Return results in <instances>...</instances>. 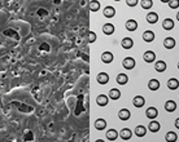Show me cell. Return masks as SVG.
Wrapping results in <instances>:
<instances>
[{"label": "cell", "instance_id": "obj_4", "mask_svg": "<svg viewBox=\"0 0 179 142\" xmlns=\"http://www.w3.org/2000/svg\"><path fill=\"white\" fill-rule=\"evenodd\" d=\"M121 45H122L123 49H131L132 45H134V41H132L131 38H125V39H122V41H121Z\"/></svg>", "mask_w": 179, "mask_h": 142}, {"label": "cell", "instance_id": "obj_14", "mask_svg": "<svg viewBox=\"0 0 179 142\" xmlns=\"http://www.w3.org/2000/svg\"><path fill=\"white\" fill-rule=\"evenodd\" d=\"M132 104H134L135 107H143L144 104H145V101H144V98L142 96H136V97H134Z\"/></svg>", "mask_w": 179, "mask_h": 142}, {"label": "cell", "instance_id": "obj_17", "mask_svg": "<svg viewBox=\"0 0 179 142\" xmlns=\"http://www.w3.org/2000/svg\"><path fill=\"white\" fill-rule=\"evenodd\" d=\"M145 18H147L148 23H156L158 21V14L154 13V12H151V13H148V16Z\"/></svg>", "mask_w": 179, "mask_h": 142}, {"label": "cell", "instance_id": "obj_28", "mask_svg": "<svg viewBox=\"0 0 179 142\" xmlns=\"http://www.w3.org/2000/svg\"><path fill=\"white\" fill-rule=\"evenodd\" d=\"M117 137H118V133H117L116 129H109L107 132V138L110 140V141H114L117 140Z\"/></svg>", "mask_w": 179, "mask_h": 142}, {"label": "cell", "instance_id": "obj_23", "mask_svg": "<svg viewBox=\"0 0 179 142\" xmlns=\"http://www.w3.org/2000/svg\"><path fill=\"white\" fill-rule=\"evenodd\" d=\"M95 128L99 129V131H103V129L107 128V121H105L104 119H97L95 121Z\"/></svg>", "mask_w": 179, "mask_h": 142}, {"label": "cell", "instance_id": "obj_22", "mask_svg": "<svg viewBox=\"0 0 179 142\" xmlns=\"http://www.w3.org/2000/svg\"><path fill=\"white\" fill-rule=\"evenodd\" d=\"M154 69H156V71H158V72H163V71L166 70V62L157 61L154 65Z\"/></svg>", "mask_w": 179, "mask_h": 142}, {"label": "cell", "instance_id": "obj_30", "mask_svg": "<svg viewBox=\"0 0 179 142\" xmlns=\"http://www.w3.org/2000/svg\"><path fill=\"white\" fill-rule=\"evenodd\" d=\"M88 7H90V9H91L92 12H97V10H99V8H100V3L99 1H91Z\"/></svg>", "mask_w": 179, "mask_h": 142}, {"label": "cell", "instance_id": "obj_24", "mask_svg": "<svg viewBox=\"0 0 179 142\" xmlns=\"http://www.w3.org/2000/svg\"><path fill=\"white\" fill-rule=\"evenodd\" d=\"M119 97H121V92L118 89L112 88L110 90H109V98H112V100H118Z\"/></svg>", "mask_w": 179, "mask_h": 142}, {"label": "cell", "instance_id": "obj_9", "mask_svg": "<svg viewBox=\"0 0 179 142\" xmlns=\"http://www.w3.org/2000/svg\"><path fill=\"white\" fill-rule=\"evenodd\" d=\"M143 39H144V41H147V43L153 41V39H154V34H153V31H151V30L144 31V33H143Z\"/></svg>", "mask_w": 179, "mask_h": 142}, {"label": "cell", "instance_id": "obj_29", "mask_svg": "<svg viewBox=\"0 0 179 142\" xmlns=\"http://www.w3.org/2000/svg\"><path fill=\"white\" fill-rule=\"evenodd\" d=\"M140 5H142L143 9H149V8H152V5H153V1H152V0H142Z\"/></svg>", "mask_w": 179, "mask_h": 142}, {"label": "cell", "instance_id": "obj_1", "mask_svg": "<svg viewBox=\"0 0 179 142\" xmlns=\"http://www.w3.org/2000/svg\"><path fill=\"white\" fill-rule=\"evenodd\" d=\"M122 66L126 70H131V69H134L135 67V60L134 58H131V57H126L125 60L122 61Z\"/></svg>", "mask_w": 179, "mask_h": 142}, {"label": "cell", "instance_id": "obj_20", "mask_svg": "<svg viewBox=\"0 0 179 142\" xmlns=\"http://www.w3.org/2000/svg\"><path fill=\"white\" fill-rule=\"evenodd\" d=\"M103 31H104V34H107V35H112L114 33V26H113L112 23H105L103 26Z\"/></svg>", "mask_w": 179, "mask_h": 142}, {"label": "cell", "instance_id": "obj_11", "mask_svg": "<svg viewBox=\"0 0 179 142\" xmlns=\"http://www.w3.org/2000/svg\"><path fill=\"white\" fill-rule=\"evenodd\" d=\"M162 27L165 30H173L174 29V21L170 18H166L162 21Z\"/></svg>", "mask_w": 179, "mask_h": 142}, {"label": "cell", "instance_id": "obj_2", "mask_svg": "<svg viewBox=\"0 0 179 142\" xmlns=\"http://www.w3.org/2000/svg\"><path fill=\"white\" fill-rule=\"evenodd\" d=\"M143 60L148 62V64H151V62H153L156 60V54L154 52H152V50H147L145 53L143 54Z\"/></svg>", "mask_w": 179, "mask_h": 142}, {"label": "cell", "instance_id": "obj_31", "mask_svg": "<svg viewBox=\"0 0 179 142\" xmlns=\"http://www.w3.org/2000/svg\"><path fill=\"white\" fill-rule=\"evenodd\" d=\"M169 7L171 9H175V8L179 7V0H169Z\"/></svg>", "mask_w": 179, "mask_h": 142}, {"label": "cell", "instance_id": "obj_6", "mask_svg": "<svg viewBox=\"0 0 179 142\" xmlns=\"http://www.w3.org/2000/svg\"><path fill=\"white\" fill-rule=\"evenodd\" d=\"M167 87H169V89H171V90L178 89L179 88V80L175 78L169 79V80H167Z\"/></svg>", "mask_w": 179, "mask_h": 142}, {"label": "cell", "instance_id": "obj_36", "mask_svg": "<svg viewBox=\"0 0 179 142\" xmlns=\"http://www.w3.org/2000/svg\"><path fill=\"white\" fill-rule=\"evenodd\" d=\"M95 142H104L103 140H97V141H95Z\"/></svg>", "mask_w": 179, "mask_h": 142}, {"label": "cell", "instance_id": "obj_21", "mask_svg": "<svg viewBox=\"0 0 179 142\" xmlns=\"http://www.w3.org/2000/svg\"><path fill=\"white\" fill-rule=\"evenodd\" d=\"M148 88L151 90H157L160 88V81L157 79H152V80H149V83H148Z\"/></svg>", "mask_w": 179, "mask_h": 142}, {"label": "cell", "instance_id": "obj_34", "mask_svg": "<svg viewBox=\"0 0 179 142\" xmlns=\"http://www.w3.org/2000/svg\"><path fill=\"white\" fill-rule=\"evenodd\" d=\"M175 127H177V128L179 129V118H178L177 120H175Z\"/></svg>", "mask_w": 179, "mask_h": 142}, {"label": "cell", "instance_id": "obj_32", "mask_svg": "<svg viewBox=\"0 0 179 142\" xmlns=\"http://www.w3.org/2000/svg\"><path fill=\"white\" fill-rule=\"evenodd\" d=\"M95 40H96V34L91 31V33L88 34V41H90V43H93Z\"/></svg>", "mask_w": 179, "mask_h": 142}, {"label": "cell", "instance_id": "obj_37", "mask_svg": "<svg viewBox=\"0 0 179 142\" xmlns=\"http://www.w3.org/2000/svg\"><path fill=\"white\" fill-rule=\"evenodd\" d=\"M178 69H179V62H178Z\"/></svg>", "mask_w": 179, "mask_h": 142}, {"label": "cell", "instance_id": "obj_18", "mask_svg": "<svg viewBox=\"0 0 179 142\" xmlns=\"http://www.w3.org/2000/svg\"><path fill=\"white\" fill-rule=\"evenodd\" d=\"M117 83H118V84H121V85H125L126 84V83L128 81V78H127V75L126 74H118L117 75Z\"/></svg>", "mask_w": 179, "mask_h": 142}, {"label": "cell", "instance_id": "obj_15", "mask_svg": "<svg viewBox=\"0 0 179 142\" xmlns=\"http://www.w3.org/2000/svg\"><path fill=\"white\" fill-rule=\"evenodd\" d=\"M163 47H165L166 49H173L175 47V40L173 38H166L165 40H163Z\"/></svg>", "mask_w": 179, "mask_h": 142}, {"label": "cell", "instance_id": "obj_26", "mask_svg": "<svg viewBox=\"0 0 179 142\" xmlns=\"http://www.w3.org/2000/svg\"><path fill=\"white\" fill-rule=\"evenodd\" d=\"M160 128H161V125H160L158 121H151L149 125H148V129L151 132H158Z\"/></svg>", "mask_w": 179, "mask_h": 142}, {"label": "cell", "instance_id": "obj_13", "mask_svg": "<svg viewBox=\"0 0 179 142\" xmlns=\"http://www.w3.org/2000/svg\"><path fill=\"white\" fill-rule=\"evenodd\" d=\"M101 61H103L104 64H110L113 61V54L110 52H104L101 54Z\"/></svg>", "mask_w": 179, "mask_h": 142}, {"label": "cell", "instance_id": "obj_19", "mask_svg": "<svg viewBox=\"0 0 179 142\" xmlns=\"http://www.w3.org/2000/svg\"><path fill=\"white\" fill-rule=\"evenodd\" d=\"M103 13H104V16H105L107 18H112L113 16L116 14V9H114L113 7H107V8L104 9Z\"/></svg>", "mask_w": 179, "mask_h": 142}, {"label": "cell", "instance_id": "obj_35", "mask_svg": "<svg viewBox=\"0 0 179 142\" xmlns=\"http://www.w3.org/2000/svg\"><path fill=\"white\" fill-rule=\"evenodd\" d=\"M177 19H178V21H179V12H178V13H177Z\"/></svg>", "mask_w": 179, "mask_h": 142}, {"label": "cell", "instance_id": "obj_10", "mask_svg": "<svg viewBox=\"0 0 179 142\" xmlns=\"http://www.w3.org/2000/svg\"><path fill=\"white\" fill-rule=\"evenodd\" d=\"M175 109H177V104H175L174 101H171V100L166 101V104H165V110H166L167 112H173V111H175Z\"/></svg>", "mask_w": 179, "mask_h": 142}, {"label": "cell", "instance_id": "obj_5", "mask_svg": "<svg viewBox=\"0 0 179 142\" xmlns=\"http://www.w3.org/2000/svg\"><path fill=\"white\" fill-rule=\"evenodd\" d=\"M96 80L99 84H107V83L109 81V75L107 72H100L99 75H97Z\"/></svg>", "mask_w": 179, "mask_h": 142}, {"label": "cell", "instance_id": "obj_8", "mask_svg": "<svg viewBox=\"0 0 179 142\" xmlns=\"http://www.w3.org/2000/svg\"><path fill=\"white\" fill-rule=\"evenodd\" d=\"M131 136H132V132H131L128 128H123L122 131L119 132V137H121L122 140H130Z\"/></svg>", "mask_w": 179, "mask_h": 142}, {"label": "cell", "instance_id": "obj_16", "mask_svg": "<svg viewBox=\"0 0 179 142\" xmlns=\"http://www.w3.org/2000/svg\"><path fill=\"white\" fill-rule=\"evenodd\" d=\"M96 104L99 106H107L108 105V97L105 96V94H100V96H97Z\"/></svg>", "mask_w": 179, "mask_h": 142}, {"label": "cell", "instance_id": "obj_33", "mask_svg": "<svg viewBox=\"0 0 179 142\" xmlns=\"http://www.w3.org/2000/svg\"><path fill=\"white\" fill-rule=\"evenodd\" d=\"M126 4L127 5H130V7H135L136 4H138V1H136V0H127Z\"/></svg>", "mask_w": 179, "mask_h": 142}, {"label": "cell", "instance_id": "obj_27", "mask_svg": "<svg viewBox=\"0 0 179 142\" xmlns=\"http://www.w3.org/2000/svg\"><path fill=\"white\" fill-rule=\"evenodd\" d=\"M177 138H178V136H177V133H174V132H167L165 136L166 142H177Z\"/></svg>", "mask_w": 179, "mask_h": 142}, {"label": "cell", "instance_id": "obj_12", "mask_svg": "<svg viewBox=\"0 0 179 142\" xmlns=\"http://www.w3.org/2000/svg\"><path fill=\"white\" fill-rule=\"evenodd\" d=\"M126 29L128 31H135L136 29H138V22H136L135 19H128V21L126 22Z\"/></svg>", "mask_w": 179, "mask_h": 142}, {"label": "cell", "instance_id": "obj_3", "mask_svg": "<svg viewBox=\"0 0 179 142\" xmlns=\"http://www.w3.org/2000/svg\"><path fill=\"white\" fill-rule=\"evenodd\" d=\"M145 115H147L148 119H156L158 115V110L156 107H148L147 111H145Z\"/></svg>", "mask_w": 179, "mask_h": 142}, {"label": "cell", "instance_id": "obj_25", "mask_svg": "<svg viewBox=\"0 0 179 142\" xmlns=\"http://www.w3.org/2000/svg\"><path fill=\"white\" fill-rule=\"evenodd\" d=\"M147 133V129L145 127H143V125H138V127L135 128V135L138 137H144Z\"/></svg>", "mask_w": 179, "mask_h": 142}, {"label": "cell", "instance_id": "obj_7", "mask_svg": "<svg viewBox=\"0 0 179 142\" xmlns=\"http://www.w3.org/2000/svg\"><path fill=\"white\" fill-rule=\"evenodd\" d=\"M130 111H128L127 109H122V110H119L118 111V118L121 120H128L130 119Z\"/></svg>", "mask_w": 179, "mask_h": 142}]
</instances>
